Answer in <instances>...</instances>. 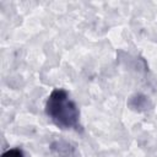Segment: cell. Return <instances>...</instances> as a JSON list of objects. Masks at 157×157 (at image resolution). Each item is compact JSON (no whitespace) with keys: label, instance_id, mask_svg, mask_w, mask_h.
I'll use <instances>...</instances> for the list:
<instances>
[{"label":"cell","instance_id":"1","mask_svg":"<svg viewBox=\"0 0 157 157\" xmlns=\"http://www.w3.org/2000/svg\"><path fill=\"white\" fill-rule=\"evenodd\" d=\"M45 113L49 119L61 129H72L78 125V108L63 88L52 91L45 103Z\"/></svg>","mask_w":157,"mask_h":157},{"label":"cell","instance_id":"2","mask_svg":"<svg viewBox=\"0 0 157 157\" xmlns=\"http://www.w3.org/2000/svg\"><path fill=\"white\" fill-rule=\"evenodd\" d=\"M128 105L132 110L142 112V110H146L148 108V99H147L146 96L139 93V94H135V96L130 97V99L128 101Z\"/></svg>","mask_w":157,"mask_h":157},{"label":"cell","instance_id":"3","mask_svg":"<svg viewBox=\"0 0 157 157\" xmlns=\"http://www.w3.org/2000/svg\"><path fill=\"white\" fill-rule=\"evenodd\" d=\"M2 157H25V156H23V153H22L21 150H18V148H11V150L6 151L2 155Z\"/></svg>","mask_w":157,"mask_h":157}]
</instances>
